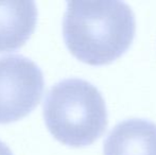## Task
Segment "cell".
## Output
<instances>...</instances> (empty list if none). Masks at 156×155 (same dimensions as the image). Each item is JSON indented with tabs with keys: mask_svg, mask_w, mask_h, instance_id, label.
<instances>
[{
	"mask_svg": "<svg viewBox=\"0 0 156 155\" xmlns=\"http://www.w3.org/2000/svg\"><path fill=\"white\" fill-rule=\"evenodd\" d=\"M0 155H14L9 146H6L3 141L0 140Z\"/></svg>",
	"mask_w": 156,
	"mask_h": 155,
	"instance_id": "8992f818",
	"label": "cell"
},
{
	"mask_svg": "<svg viewBox=\"0 0 156 155\" xmlns=\"http://www.w3.org/2000/svg\"><path fill=\"white\" fill-rule=\"evenodd\" d=\"M41 69L21 54L0 56V123L27 116L43 96Z\"/></svg>",
	"mask_w": 156,
	"mask_h": 155,
	"instance_id": "3957f363",
	"label": "cell"
},
{
	"mask_svg": "<svg viewBox=\"0 0 156 155\" xmlns=\"http://www.w3.org/2000/svg\"><path fill=\"white\" fill-rule=\"evenodd\" d=\"M135 31V15L125 2H67L63 18L64 41L83 63L101 66L114 62L131 47Z\"/></svg>",
	"mask_w": 156,
	"mask_h": 155,
	"instance_id": "6da1fadb",
	"label": "cell"
},
{
	"mask_svg": "<svg viewBox=\"0 0 156 155\" xmlns=\"http://www.w3.org/2000/svg\"><path fill=\"white\" fill-rule=\"evenodd\" d=\"M43 111L52 136L70 147L91 145L106 130L104 99L94 85L83 79H64L52 85Z\"/></svg>",
	"mask_w": 156,
	"mask_h": 155,
	"instance_id": "7a4b0ae2",
	"label": "cell"
},
{
	"mask_svg": "<svg viewBox=\"0 0 156 155\" xmlns=\"http://www.w3.org/2000/svg\"><path fill=\"white\" fill-rule=\"evenodd\" d=\"M104 155H156V124L146 119H127L107 135Z\"/></svg>",
	"mask_w": 156,
	"mask_h": 155,
	"instance_id": "277c9868",
	"label": "cell"
},
{
	"mask_svg": "<svg viewBox=\"0 0 156 155\" xmlns=\"http://www.w3.org/2000/svg\"><path fill=\"white\" fill-rule=\"evenodd\" d=\"M36 23L34 1H0V52L21 47L30 38Z\"/></svg>",
	"mask_w": 156,
	"mask_h": 155,
	"instance_id": "5b68a950",
	"label": "cell"
}]
</instances>
